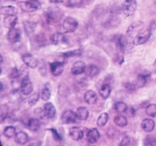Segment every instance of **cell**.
I'll use <instances>...</instances> for the list:
<instances>
[{"mask_svg":"<svg viewBox=\"0 0 156 146\" xmlns=\"http://www.w3.org/2000/svg\"><path fill=\"white\" fill-rule=\"evenodd\" d=\"M63 12L59 8L51 7L47 9L45 12V18L48 23H53L58 22L62 19Z\"/></svg>","mask_w":156,"mask_h":146,"instance_id":"1","label":"cell"},{"mask_svg":"<svg viewBox=\"0 0 156 146\" xmlns=\"http://www.w3.org/2000/svg\"><path fill=\"white\" fill-rule=\"evenodd\" d=\"M17 5L22 11L26 12H33L41 7V5L38 1H24L20 2L17 3Z\"/></svg>","mask_w":156,"mask_h":146,"instance_id":"2","label":"cell"},{"mask_svg":"<svg viewBox=\"0 0 156 146\" xmlns=\"http://www.w3.org/2000/svg\"><path fill=\"white\" fill-rule=\"evenodd\" d=\"M62 28L66 33H73L78 28V22L76 19L67 16L62 22Z\"/></svg>","mask_w":156,"mask_h":146,"instance_id":"3","label":"cell"},{"mask_svg":"<svg viewBox=\"0 0 156 146\" xmlns=\"http://www.w3.org/2000/svg\"><path fill=\"white\" fill-rule=\"evenodd\" d=\"M137 3L136 0H125L122 5V10L126 16H131L134 14Z\"/></svg>","mask_w":156,"mask_h":146,"instance_id":"4","label":"cell"},{"mask_svg":"<svg viewBox=\"0 0 156 146\" xmlns=\"http://www.w3.org/2000/svg\"><path fill=\"white\" fill-rule=\"evenodd\" d=\"M151 31L149 29L142 30L133 38V44L134 45H141V44H145L151 37Z\"/></svg>","mask_w":156,"mask_h":146,"instance_id":"5","label":"cell"},{"mask_svg":"<svg viewBox=\"0 0 156 146\" xmlns=\"http://www.w3.org/2000/svg\"><path fill=\"white\" fill-rule=\"evenodd\" d=\"M20 91L21 92L22 95L29 96L33 91V84H32L29 76L24 77L22 79V82L20 86Z\"/></svg>","mask_w":156,"mask_h":146,"instance_id":"6","label":"cell"},{"mask_svg":"<svg viewBox=\"0 0 156 146\" xmlns=\"http://www.w3.org/2000/svg\"><path fill=\"white\" fill-rule=\"evenodd\" d=\"M76 119H77V116L76 113L70 110H65L61 115V122L63 124H70L76 123Z\"/></svg>","mask_w":156,"mask_h":146,"instance_id":"7","label":"cell"},{"mask_svg":"<svg viewBox=\"0 0 156 146\" xmlns=\"http://www.w3.org/2000/svg\"><path fill=\"white\" fill-rule=\"evenodd\" d=\"M144 27V23L140 21H136L132 23L130 26L128 27L127 30H126V34L129 37H136L137 34L140 33Z\"/></svg>","mask_w":156,"mask_h":146,"instance_id":"8","label":"cell"},{"mask_svg":"<svg viewBox=\"0 0 156 146\" xmlns=\"http://www.w3.org/2000/svg\"><path fill=\"white\" fill-rule=\"evenodd\" d=\"M22 60H23V63L27 67L30 68V69H35L38 65V62L34 58V56L29 53H26L22 55Z\"/></svg>","mask_w":156,"mask_h":146,"instance_id":"9","label":"cell"},{"mask_svg":"<svg viewBox=\"0 0 156 146\" xmlns=\"http://www.w3.org/2000/svg\"><path fill=\"white\" fill-rule=\"evenodd\" d=\"M114 41H115V44L117 49L122 53L125 51L128 44H129L128 39L123 35H116L115 37Z\"/></svg>","mask_w":156,"mask_h":146,"instance_id":"10","label":"cell"},{"mask_svg":"<svg viewBox=\"0 0 156 146\" xmlns=\"http://www.w3.org/2000/svg\"><path fill=\"white\" fill-rule=\"evenodd\" d=\"M7 38L8 41L12 44L17 43L20 39V29L16 28L15 26L9 29L7 34Z\"/></svg>","mask_w":156,"mask_h":146,"instance_id":"11","label":"cell"},{"mask_svg":"<svg viewBox=\"0 0 156 146\" xmlns=\"http://www.w3.org/2000/svg\"><path fill=\"white\" fill-rule=\"evenodd\" d=\"M120 23V20L117 16L115 15H110L108 19L104 22L103 26H105L106 29H113L118 26Z\"/></svg>","mask_w":156,"mask_h":146,"instance_id":"12","label":"cell"},{"mask_svg":"<svg viewBox=\"0 0 156 146\" xmlns=\"http://www.w3.org/2000/svg\"><path fill=\"white\" fill-rule=\"evenodd\" d=\"M86 65L85 63L82 61H77V62H74L71 68V72L75 76H79V75L83 74V72H85L86 69Z\"/></svg>","mask_w":156,"mask_h":146,"instance_id":"13","label":"cell"},{"mask_svg":"<svg viewBox=\"0 0 156 146\" xmlns=\"http://www.w3.org/2000/svg\"><path fill=\"white\" fill-rule=\"evenodd\" d=\"M64 64L62 62H55L50 64V71L52 76H58L62 73Z\"/></svg>","mask_w":156,"mask_h":146,"instance_id":"14","label":"cell"},{"mask_svg":"<svg viewBox=\"0 0 156 146\" xmlns=\"http://www.w3.org/2000/svg\"><path fill=\"white\" fill-rule=\"evenodd\" d=\"M100 138V133L97 128H92L89 130L86 135V139L89 144H94Z\"/></svg>","mask_w":156,"mask_h":146,"instance_id":"15","label":"cell"},{"mask_svg":"<svg viewBox=\"0 0 156 146\" xmlns=\"http://www.w3.org/2000/svg\"><path fill=\"white\" fill-rule=\"evenodd\" d=\"M46 43L47 39L43 34H37L31 40V44L32 46H34V48H41L45 45Z\"/></svg>","mask_w":156,"mask_h":146,"instance_id":"16","label":"cell"},{"mask_svg":"<svg viewBox=\"0 0 156 146\" xmlns=\"http://www.w3.org/2000/svg\"><path fill=\"white\" fill-rule=\"evenodd\" d=\"M44 110L48 119L53 120L56 117V110L55 106L51 103L47 102L44 104Z\"/></svg>","mask_w":156,"mask_h":146,"instance_id":"17","label":"cell"},{"mask_svg":"<svg viewBox=\"0 0 156 146\" xmlns=\"http://www.w3.org/2000/svg\"><path fill=\"white\" fill-rule=\"evenodd\" d=\"M83 99L87 104L93 105V104H95L97 103L98 95L94 90H87L83 95Z\"/></svg>","mask_w":156,"mask_h":146,"instance_id":"18","label":"cell"},{"mask_svg":"<svg viewBox=\"0 0 156 146\" xmlns=\"http://www.w3.org/2000/svg\"><path fill=\"white\" fill-rule=\"evenodd\" d=\"M69 134L74 141H80L83 137V131L80 127H73L69 129Z\"/></svg>","mask_w":156,"mask_h":146,"instance_id":"19","label":"cell"},{"mask_svg":"<svg viewBox=\"0 0 156 146\" xmlns=\"http://www.w3.org/2000/svg\"><path fill=\"white\" fill-rule=\"evenodd\" d=\"M155 127V123L151 118H145L141 122V128L145 132H151L154 131Z\"/></svg>","mask_w":156,"mask_h":146,"instance_id":"20","label":"cell"},{"mask_svg":"<svg viewBox=\"0 0 156 146\" xmlns=\"http://www.w3.org/2000/svg\"><path fill=\"white\" fill-rule=\"evenodd\" d=\"M17 16H6L3 19V26L5 28L11 29L14 27L17 23Z\"/></svg>","mask_w":156,"mask_h":146,"instance_id":"21","label":"cell"},{"mask_svg":"<svg viewBox=\"0 0 156 146\" xmlns=\"http://www.w3.org/2000/svg\"><path fill=\"white\" fill-rule=\"evenodd\" d=\"M51 44L57 45V44H62V43H66V37L64 34H61V33H55L51 36Z\"/></svg>","mask_w":156,"mask_h":146,"instance_id":"22","label":"cell"},{"mask_svg":"<svg viewBox=\"0 0 156 146\" xmlns=\"http://www.w3.org/2000/svg\"><path fill=\"white\" fill-rule=\"evenodd\" d=\"M1 14L4 16H16L18 13V10L16 7L12 5H6V6H2L0 9Z\"/></svg>","mask_w":156,"mask_h":146,"instance_id":"23","label":"cell"},{"mask_svg":"<svg viewBox=\"0 0 156 146\" xmlns=\"http://www.w3.org/2000/svg\"><path fill=\"white\" fill-rule=\"evenodd\" d=\"M100 70L98 66L93 64H90L86 67L85 69V73L87 76L90 78H94L99 74Z\"/></svg>","mask_w":156,"mask_h":146,"instance_id":"24","label":"cell"},{"mask_svg":"<svg viewBox=\"0 0 156 146\" xmlns=\"http://www.w3.org/2000/svg\"><path fill=\"white\" fill-rule=\"evenodd\" d=\"M29 141V137L24 131L17 132L15 135V141L19 144H27Z\"/></svg>","mask_w":156,"mask_h":146,"instance_id":"25","label":"cell"},{"mask_svg":"<svg viewBox=\"0 0 156 146\" xmlns=\"http://www.w3.org/2000/svg\"><path fill=\"white\" fill-rule=\"evenodd\" d=\"M112 88L109 83H103L99 89V94L103 99H107L111 94Z\"/></svg>","mask_w":156,"mask_h":146,"instance_id":"26","label":"cell"},{"mask_svg":"<svg viewBox=\"0 0 156 146\" xmlns=\"http://www.w3.org/2000/svg\"><path fill=\"white\" fill-rule=\"evenodd\" d=\"M41 127V121L38 118H31L28 121L27 127L31 131H37Z\"/></svg>","mask_w":156,"mask_h":146,"instance_id":"27","label":"cell"},{"mask_svg":"<svg viewBox=\"0 0 156 146\" xmlns=\"http://www.w3.org/2000/svg\"><path fill=\"white\" fill-rule=\"evenodd\" d=\"M76 114L79 120L85 121L88 117L89 112L86 107H78L76 109Z\"/></svg>","mask_w":156,"mask_h":146,"instance_id":"28","label":"cell"},{"mask_svg":"<svg viewBox=\"0 0 156 146\" xmlns=\"http://www.w3.org/2000/svg\"><path fill=\"white\" fill-rule=\"evenodd\" d=\"M36 26H37V23L33 21H27V20H26V21L23 22L24 30L27 34H33L34 30H35Z\"/></svg>","mask_w":156,"mask_h":146,"instance_id":"29","label":"cell"},{"mask_svg":"<svg viewBox=\"0 0 156 146\" xmlns=\"http://www.w3.org/2000/svg\"><path fill=\"white\" fill-rule=\"evenodd\" d=\"M114 123L118 127H124L127 125L128 121L126 117L122 116V115H119V116H116L114 118Z\"/></svg>","mask_w":156,"mask_h":146,"instance_id":"30","label":"cell"},{"mask_svg":"<svg viewBox=\"0 0 156 146\" xmlns=\"http://www.w3.org/2000/svg\"><path fill=\"white\" fill-rule=\"evenodd\" d=\"M108 118H109V117H108V114L107 113H103V114H101L98 117V118L97 125L100 127H104V126L107 124V122H108Z\"/></svg>","mask_w":156,"mask_h":146,"instance_id":"31","label":"cell"},{"mask_svg":"<svg viewBox=\"0 0 156 146\" xmlns=\"http://www.w3.org/2000/svg\"><path fill=\"white\" fill-rule=\"evenodd\" d=\"M16 127L13 126H8L3 131V134L7 138H11L14 135H16Z\"/></svg>","mask_w":156,"mask_h":146,"instance_id":"32","label":"cell"},{"mask_svg":"<svg viewBox=\"0 0 156 146\" xmlns=\"http://www.w3.org/2000/svg\"><path fill=\"white\" fill-rule=\"evenodd\" d=\"M147 76H146V75H140V76H138L137 79H136V81L134 82L136 88L143 87L146 84V83H147Z\"/></svg>","mask_w":156,"mask_h":146,"instance_id":"33","label":"cell"},{"mask_svg":"<svg viewBox=\"0 0 156 146\" xmlns=\"http://www.w3.org/2000/svg\"><path fill=\"white\" fill-rule=\"evenodd\" d=\"M115 110L118 113H125L128 110V106L126 105L125 103L119 101V102L115 103V106H114Z\"/></svg>","mask_w":156,"mask_h":146,"instance_id":"34","label":"cell"},{"mask_svg":"<svg viewBox=\"0 0 156 146\" xmlns=\"http://www.w3.org/2000/svg\"><path fill=\"white\" fill-rule=\"evenodd\" d=\"M51 97V90L48 86H45L44 88L41 90V98L44 101H48Z\"/></svg>","mask_w":156,"mask_h":146,"instance_id":"35","label":"cell"},{"mask_svg":"<svg viewBox=\"0 0 156 146\" xmlns=\"http://www.w3.org/2000/svg\"><path fill=\"white\" fill-rule=\"evenodd\" d=\"M147 115L151 117H156V104H149L146 107L145 110Z\"/></svg>","mask_w":156,"mask_h":146,"instance_id":"36","label":"cell"},{"mask_svg":"<svg viewBox=\"0 0 156 146\" xmlns=\"http://www.w3.org/2000/svg\"><path fill=\"white\" fill-rule=\"evenodd\" d=\"M41 97V96L39 95L38 93H34L32 95H30V97H28L27 99V104L30 107H32V106H34V104H36V103L38 101L39 97Z\"/></svg>","mask_w":156,"mask_h":146,"instance_id":"37","label":"cell"},{"mask_svg":"<svg viewBox=\"0 0 156 146\" xmlns=\"http://www.w3.org/2000/svg\"><path fill=\"white\" fill-rule=\"evenodd\" d=\"M81 54H82L81 50L77 49V50H73V51L65 52V53H63L62 55V57H63V58H70V57L80 55Z\"/></svg>","mask_w":156,"mask_h":146,"instance_id":"38","label":"cell"},{"mask_svg":"<svg viewBox=\"0 0 156 146\" xmlns=\"http://www.w3.org/2000/svg\"><path fill=\"white\" fill-rule=\"evenodd\" d=\"M34 113H35V114L37 115V117H38V119L40 121H43L44 119H46V118H48L46 114H45V112H44V109L41 110V108H37V109H36V110L34 111Z\"/></svg>","mask_w":156,"mask_h":146,"instance_id":"39","label":"cell"},{"mask_svg":"<svg viewBox=\"0 0 156 146\" xmlns=\"http://www.w3.org/2000/svg\"><path fill=\"white\" fill-rule=\"evenodd\" d=\"M144 145H156V138L153 136H147L144 141Z\"/></svg>","mask_w":156,"mask_h":146,"instance_id":"40","label":"cell"},{"mask_svg":"<svg viewBox=\"0 0 156 146\" xmlns=\"http://www.w3.org/2000/svg\"><path fill=\"white\" fill-rule=\"evenodd\" d=\"M83 2V0H68L67 3L69 7H77Z\"/></svg>","mask_w":156,"mask_h":146,"instance_id":"41","label":"cell"},{"mask_svg":"<svg viewBox=\"0 0 156 146\" xmlns=\"http://www.w3.org/2000/svg\"><path fill=\"white\" fill-rule=\"evenodd\" d=\"M9 78L12 79H16L20 77V71H18V69L16 68H13L11 71L10 74L9 75Z\"/></svg>","mask_w":156,"mask_h":146,"instance_id":"42","label":"cell"},{"mask_svg":"<svg viewBox=\"0 0 156 146\" xmlns=\"http://www.w3.org/2000/svg\"><path fill=\"white\" fill-rule=\"evenodd\" d=\"M49 130L51 131H52V134H53L54 138H55V140H56V141H62V137H61L60 134H58V131H57L55 130V129L51 128V129H49Z\"/></svg>","mask_w":156,"mask_h":146,"instance_id":"43","label":"cell"},{"mask_svg":"<svg viewBox=\"0 0 156 146\" xmlns=\"http://www.w3.org/2000/svg\"><path fill=\"white\" fill-rule=\"evenodd\" d=\"M129 143H130V139H129V138L127 137V136H125V137L121 140L120 143H119V145L126 146L129 144Z\"/></svg>","mask_w":156,"mask_h":146,"instance_id":"44","label":"cell"},{"mask_svg":"<svg viewBox=\"0 0 156 146\" xmlns=\"http://www.w3.org/2000/svg\"><path fill=\"white\" fill-rule=\"evenodd\" d=\"M50 3H62L63 2V0H48Z\"/></svg>","mask_w":156,"mask_h":146,"instance_id":"45","label":"cell"},{"mask_svg":"<svg viewBox=\"0 0 156 146\" xmlns=\"http://www.w3.org/2000/svg\"><path fill=\"white\" fill-rule=\"evenodd\" d=\"M4 90V83L2 82H1V92H2Z\"/></svg>","mask_w":156,"mask_h":146,"instance_id":"46","label":"cell"},{"mask_svg":"<svg viewBox=\"0 0 156 146\" xmlns=\"http://www.w3.org/2000/svg\"><path fill=\"white\" fill-rule=\"evenodd\" d=\"M30 1H38V0H30Z\"/></svg>","mask_w":156,"mask_h":146,"instance_id":"47","label":"cell"}]
</instances>
